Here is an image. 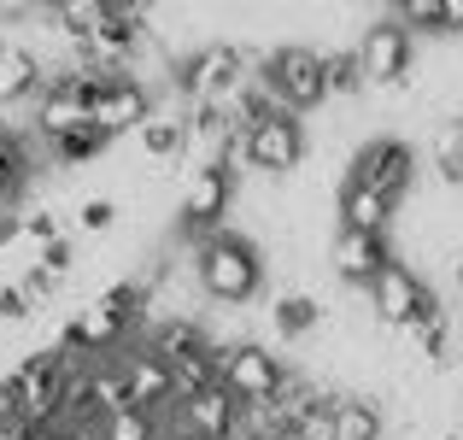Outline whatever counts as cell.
Returning <instances> with one entry per match:
<instances>
[{
    "label": "cell",
    "mask_w": 463,
    "mask_h": 440,
    "mask_svg": "<svg viewBox=\"0 0 463 440\" xmlns=\"http://www.w3.org/2000/svg\"><path fill=\"white\" fill-rule=\"evenodd\" d=\"M346 182H358V188H375L382 200H411V188H417V147L405 136H370L358 141V153H352L346 165Z\"/></svg>",
    "instance_id": "cell-5"
},
{
    "label": "cell",
    "mask_w": 463,
    "mask_h": 440,
    "mask_svg": "<svg viewBox=\"0 0 463 440\" xmlns=\"http://www.w3.org/2000/svg\"><path fill=\"white\" fill-rule=\"evenodd\" d=\"M270 329L282 340H306L323 329V305H317V293L306 288H294V293H276V305H270Z\"/></svg>",
    "instance_id": "cell-17"
},
{
    "label": "cell",
    "mask_w": 463,
    "mask_h": 440,
    "mask_svg": "<svg viewBox=\"0 0 463 440\" xmlns=\"http://www.w3.org/2000/svg\"><path fill=\"white\" fill-rule=\"evenodd\" d=\"M42 89H47V71H42V59H35V47L0 42V106L35 100Z\"/></svg>",
    "instance_id": "cell-14"
},
{
    "label": "cell",
    "mask_w": 463,
    "mask_h": 440,
    "mask_svg": "<svg viewBox=\"0 0 463 440\" xmlns=\"http://www.w3.org/2000/svg\"><path fill=\"white\" fill-rule=\"evenodd\" d=\"M194 282H200L205 300L217 305H247L259 300L264 288V253L252 235H235V229H212L200 235V253H194Z\"/></svg>",
    "instance_id": "cell-1"
},
{
    "label": "cell",
    "mask_w": 463,
    "mask_h": 440,
    "mask_svg": "<svg viewBox=\"0 0 463 440\" xmlns=\"http://www.w3.org/2000/svg\"><path fill=\"white\" fill-rule=\"evenodd\" d=\"M264 440H306V435H299V429H270Z\"/></svg>",
    "instance_id": "cell-26"
},
{
    "label": "cell",
    "mask_w": 463,
    "mask_h": 440,
    "mask_svg": "<svg viewBox=\"0 0 463 440\" xmlns=\"http://www.w3.org/2000/svg\"><path fill=\"white\" fill-rule=\"evenodd\" d=\"M335 217H340V229L387 235V229H393V217H399V206H393V200H382L375 188H358V182H340V194H335Z\"/></svg>",
    "instance_id": "cell-13"
},
{
    "label": "cell",
    "mask_w": 463,
    "mask_h": 440,
    "mask_svg": "<svg viewBox=\"0 0 463 440\" xmlns=\"http://www.w3.org/2000/svg\"><path fill=\"white\" fill-rule=\"evenodd\" d=\"M458 288H463V253H458Z\"/></svg>",
    "instance_id": "cell-28"
},
{
    "label": "cell",
    "mask_w": 463,
    "mask_h": 440,
    "mask_svg": "<svg viewBox=\"0 0 463 440\" xmlns=\"http://www.w3.org/2000/svg\"><path fill=\"white\" fill-rule=\"evenodd\" d=\"M364 293H370V317H375L382 329H393V335H405V329L417 323V317L429 311L434 300H440V293L422 282L417 264H405V259L382 264V276H375V282L364 288Z\"/></svg>",
    "instance_id": "cell-7"
},
{
    "label": "cell",
    "mask_w": 463,
    "mask_h": 440,
    "mask_svg": "<svg viewBox=\"0 0 463 440\" xmlns=\"http://www.w3.org/2000/svg\"><path fill=\"white\" fill-rule=\"evenodd\" d=\"M323 82H328V100H358V94H364L358 53H352V47H335V53H323Z\"/></svg>",
    "instance_id": "cell-20"
},
{
    "label": "cell",
    "mask_w": 463,
    "mask_h": 440,
    "mask_svg": "<svg viewBox=\"0 0 463 440\" xmlns=\"http://www.w3.org/2000/svg\"><path fill=\"white\" fill-rule=\"evenodd\" d=\"M440 18H446V35L463 30V0H440Z\"/></svg>",
    "instance_id": "cell-25"
},
{
    "label": "cell",
    "mask_w": 463,
    "mask_h": 440,
    "mask_svg": "<svg viewBox=\"0 0 463 440\" xmlns=\"http://www.w3.org/2000/svg\"><path fill=\"white\" fill-rule=\"evenodd\" d=\"M0 435H6V411H0Z\"/></svg>",
    "instance_id": "cell-29"
},
{
    "label": "cell",
    "mask_w": 463,
    "mask_h": 440,
    "mask_svg": "<svg viewBox=\"0 0 463 440\" xmlns=\"http://www.w3.org/2000/svg\"><path fill=\"white\" fill-rule=\"evenodd\" d=\"M241 147H247V170H259V177H294L306 165L311 141H306V124L294 112H270L252 129H241Z\"/></svg>",
    "instance_id": "cell-8"
},
{
    "label": "cell",
    "mask_w": 463,
    "mask_h": 440,
    "mask_svg": "<svg viewBox=\"0 0 463 440\" xmlns=\"http://www.w3.org/2000/svg\"><path fill=\"white\" fill-rule=\"evenodd\" d=\"M82 229H89V235H106V229L118 224V200H106V194H94V200H82Z\"/></svg>",
    "instance_id": "cell-24"
},
{
    "label": "cell",
    "mask_w": 463,
    "mask_h": 440,
    "mask_svg": "<svg viewBox=\"0 0 463 440\" xmlns=\"http://www.w3.org/2000/svg\"><path fill=\"white\" fill-rule=\"evenodd\" d=\"M47 153H53V165H89V158L106 153V136L94 124H77V129H65V136L47 141Z\"/></svg>",
    "instance_id": "cell-22"
},
{
    "label": "cell",
    "mask_w": 463,
    "mask_h": 440,
    "mask_svg": "<svg viewBox=\"0 0 463 440\" xmlns=\"http://www.w3.org/2000/svg\"><path fill=\"white\" fill-rule=\"evenodd\" d=\"M259 82L276 94V106L294 118L317 112L328 100V82H323V47H306V42H288V47H270L259 65Z\"/></svg>",
    "instance_id": "cell-2"
},
{
    "label": "cell",
    "mask_w": 463,
    "mask_h": 440,
    "mask_svg": "<svg viewBox=\"0 0 463 440\" xmlns=\"http://www.w3.org/2000/svg\"><path fill=\"white\" fill-rule=\"evenodd\" d=\"M335 440H387V411L370 394H340L335 399Z\"/></svg>",
    "instance_id": "cell-16"
},
{
    "label": "cell",
    "mask_w": 463,
    "mask_h": 440,
    "mask_svg": "<svg viewBox=\"0 0 463 440\" xmlns=\"http://www.w3.org/2000/svg\"><path fill=\"white\" fill-rule=\"evenodd\" d=\"M458 42H463V30H458Z\"/></svg>",
    "instance_id": "cell-30"
},
{
    "label": "cell",
    "mask_w": 463,
    "mask_h": 440,
    "mask_svg": "<svg viewBox=\"0 0 463 440\" xmlns=\"http://www.w3.org/2000/svg\"><path fill=\"white\" fill-rule=\"evenodd\" d=\"M247 82H252V59L235 42H205L188 59H176V89L188 100H223L229 106Z\"/></svg>",
    "instance_id": "cell-3"
},
{
    "label": "cell",
    "mask_w": 463,
    "mask_h": 440,
    "mask_svg": "<svg viewBox=\"0 0 463 440\" xmlns=\"http://www.w3.org/2000/svg\"><path fill=\"white\" fill-rule=\"evenodd\" d=\"M217 382H223L247 411H259V406H270V399L282 394L288 364L276 359L270 347H259V340H223V347H217Z\"/></svg>",
    "instance_id": "cell-4"
},
{
    "label": "cell",
    "mask_w": 463,
    "mask_h": 440,
    "mask_svg": "<svg viewBox=\"0 0 463 440\" xmlns=\"http://www.w3.org/2000/svg\"><path fill=\"white\" fill-rule=\"evenodd\" d=\"M141 153L158 158V165L182 158L188 153V118H147V124H141Z\"/></svg>",
    "instance_id": "cell-19"
},
{
    "label": "cell",
    "mask_w": 463,
    "mask_h": 440,
    "mask_svg": "<svg viewBox=\"0 0 463 440\" xmlns=\"http://www.w3.org/2000/svg\"><path fill=\"white\" fill-rule=\"evenodd\" d=\"M89 440H165V417H153V411H141V406H124V411L94 423Z\"/></svg>",
    "instance_id": "cell-18"
},
{
    "label": "cell",
    "mask_w": 463,
    "mask_h": 440,
    "mask_svg": "<svg viewBox=\"0 0 463 440\" xmlns=\"http://www.w3.org/2000/svg\"><path fill=\"white\" fill-rule=\"evenodd\" d=\"M399 6H411V0H387V12H399Z\"/></svg>",
    "instance_id": "cell-27"
},
{
    "label": "cell",
    "mask_w": 463,
    "mask_h": 440,
    "mask_svg": "<svg viewBox=\"0 0 463 440\" xmlns=\"http://www.w3.org/2000/svg\"><path fill=\"white\" fill-rule=\"evenodd\" d=\"M118 370H124L129 406L153 411V417H170V406H176V382H170V364L158 359L153 347H129V352H118Z\"/></svg>",
    "instance_id": "cell-12"
},
{
    "label": "cell",
    "mask_w": 463,
    "mask_h": 440,
    "mask_svg": "<svg viewBox=\"0 0 463 440\" xmlns=\"http://www.w3.org/2000/svg\"><path fill=\"white\" fill-rule=\"evenodd\" d=\"M382 264H393L387 235H364V229H340L335 224V235H328V271H335V282L370 288L375 276H382Z\"/></svg>",
    "instance_id": "cell-11"
},
{
    "label": "cell",
    "mask_w": 463,
    "mask_h": 440,
    "mask_svg": "<svg viewBox=\"0 0 463 440\" xmlns=\"http://www.w3.org/2000/svg\"><path fill=\"white\" fill-rule=\"evenodd\" d=\"M118 18H124V12H118L112 0H59V6H53V24H59V35H65L71 47L106 35Z\"/></svg>",
    "instance_id": "cell-15"
},
{
    "label": "cell",
    "mask_w": 463,
    "mask_h": 440,
    "mask_svg": "<svg viewBox=\"0 0 463 440\" xmlns=\"http://www.w3.org/2000/svg\"><path fill=\"white\" fill-rule=\"evenodd\" d=\"M147 118H153V94H147V82H136L129 71L124 77H106L100 89H94V100H89V124L100 129L106 141L141 129Z\"/></svg>",
    "instance_id": "cell-9"
},
{
    "label": "cell",
    "mask_w": 463,
    "mask_h": 440,
    "mask_svg": "<svg viewBox=\"0 0 463 440\" xmlns=\"http://www.w3.org/2000/svg\"><path fill=\"white\" fill-rule=\"evenodd\" d=\"M30 317H35V300H30V293H24L18 282H0V323L18 329V323H30Z\"/></svg>",
    "instance_id": "cell-23"
},
{
    "label": "cell",
    "mask_w": 463,
    "mask_h": 440,
    "mask_svg": "<svg viewBox=\"0 0 463 440\" xmlns=\"http://www.w3.org/2000/svg\"><path fill=\"white\" fill-rule=\"evenodd\" d=\"M352 53H358L364 89H405L411 71H417V35L399 18H375V24H364Z\"/></svg>",
    "instance_id": "cell-6"
},
{
    "label": "cell",
    "mask_w": 463,
    "mask_h": 440,
    "mask_svg": "<svg viewBox=\"0 0 463 440\" xmlns=\"http://www.w3.org/2000/svg\"><path fill=\"white\" fill-rule=\"evenodd\" d=\"M24 182H30V147L12 136V129H0V206L18 200Z\"/></svg>",
    "instance_id": "cell-21"
},
{
    "label": "cell",
    "mask_w": 463,
    "mask_h": 440,
    "mask_svg": "<svg viewBox=\"0 0 463 440\" xmlns=\"http://www.w3.org/2000/svg\"><path fill=\"white\" fill-rule=\"evenodd\" d=\"M229 200H235V177L223 165H194L182 177V229L188 235H212L229 217Z\"/></svg>",
    "instance_id": "cell-10"
}]
</instances>
